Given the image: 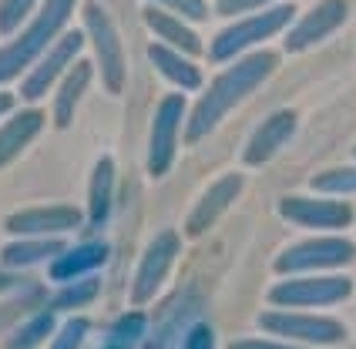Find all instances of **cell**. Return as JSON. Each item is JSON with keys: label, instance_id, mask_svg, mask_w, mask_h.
<instances>
[{"label": "cell", "instance_id": "17", "mask_svg": "<svg viewBox=\"0 0 356 349\" xmlns=\"http://www.w3.org/2000/svg\"><path fill=\"white\" fill-rule=\"evenodd\" d=\"M145 24H148V31H152L161 44H168V47H175V51H185V54H202V38L185 24V17H178L172 10H161L155 3H148V7H145Z\"/></svg>", "mask_w": 356, "mask_h": 349}, {"label": "cell", "instance_id": "15", "mask_svg": "<svg viewBox=\"0 0 356 349\" xmlns=\"http://www.w3.org/2000/svg\"><path fill=\"white\" fill-rule=\"evenodd\" d=\"M296 111H273V115L266 117L262 124H259L252 138H249V145H245V152H242V161L245 165H266L269 158H276L282 148H286V141L296 135Z\"/></svg>", "mask_w": 356, "mask_h": 349}, {"label": "cell", "instance_id": "28", "mask_svg": "<svg viewBox=\"0 0 356 349\" xmlns=\"http://www.w3.org/2000/svg\"><path fill=\"white\" fill-rule=\"evenodd\" d=\"M84 336H88V319L71 316V319H67V323L58 330V336L51 339V349H81Z\"/></svg>", "mask_w": 356, "mask_h": 349}, {"label": "cell", "instance_id": "23", "mask_svg": "<svg viewBox=\"0 0 356 349\" xmlns=\"http://www.w3.org/2000/svg\"><path fill=\"white\" fill-rule=\"evenodd\" d=\"M51 332H54V309L44 306V312L31 316L24 326H17V332L7 339V349H34V346H40Z\"/></svg>", "mask_w": 356, "mask_h": 349}, {"label": "cell", "instance_id": "5", "mask_svg": "<svg viewBox=\"0 0 356 349\" xmlns=\"http://www.w3.org/2000/svg\"><path fill=\"white\" fill-rule=\"evenodd\" d=\"M356 259V242L343 235H316L282 249L276 259L279 275H306V272H330L339 266H350Z\"/></svg>", "mask_w": 356, "mask_h": 349}, {"label": "cell", "instance_id": "11", "mask_svg": "<svg viewBox=\"0 0 356 349\" xmlns=\"http://www.w3.org/2000/svg\"><path fill=\"white\" fill-rule=\"evenodd\" d=\"M279 215L299 229H316V232H339L353 222V209L346 202L330 198H309V195H286L279 202Z\"/></svg>", "mask_w": 356, "mask_h": 349}, {"label": "cell", "instance_id": "20", "mask_svg": "<svg viewBox=\"0 0 356 349\" xmlns=\"http://www.w3.org/2000/svg\"><path fill=\"white\" fill-rule=\"evenodd\" d=\"M67 249L58 235H34V238H20L3 245L0 262L3 269H27V266H40V262H51L54 255H60Z\"/></svg>", "mask_w": 356, "mask_h": 349}, {"label": "cell", "instance_id": "34", "mask_svg": "<svg viewBox=\"0 0 356 349\" xmlns=\"http://www.w3.org/2000/svg\"><path fill=\"white\" fill-rule=\"evenodd\" d=\"M14 108V95L10 91H0V115H7Z\"/></svg>", "mask_w": 356, "mask_h": 349}, {"label": "cell", "instance_id": "9", "mask_svg": "<svg viewBox=\"0 0 356 349\" xmlns=\"http://www.w3.org/2000/svg\"><path fill=\"white\" fill-rule=\"evenodd\" d=\"M185 128V95H165L159 101V111L152 121V138H148V174L161 178L175 165L178 135Z\"/></svg>", "mask_w": 356, "mask_h": 349}, {"label": "cell", "instance_id": "8", "mask_svg": "<svg viewBox=\"0 0 356 349\" xmlns=\"http://www.w3.org/2000/svg\"><path fill=\"white\" fill-rule=\"evenodd\" d=\"M84 34L95 44V58H98V71L104 78V88L111 95H121V88H124V47H121L111 17L101 10L98 3H84Z\"/></svg>", "mask_w": 356, "mask_h": 349}, {"label": "cell", "instance_id": "10", "mask_svg": "<svg viewBox=\"0 0 356 349\" xmlns=\"http://www.w3.org/2000/svg\"><path fill=\"white\" fill-rule=\"evenodd\" d=\"M178 249H181V238H178V232H172V229H168V232H159L148 242L138 269H135V279H131V302H135V306H145V302H152V299L159 295L161 282L168 279V272L175 266Z\"/></svg>", "mask_w": 356, "mask_h": 349}, {"label": "cell", "instance_id": "13", "mask_svg": "<svg viewBox=\"0 0 356 349\" xmlns=\"http://www.w3.org/2000/svg\"><path fill=\"white\" fill-rule=\"evenodd\" d=\"M84 215L71 205H38V209H20V212L7 215L3 229L20 238H34V235H64L78 229Z\"/></svg>", "mask_w": 356, "mask_h": 349}, {"label": "cell", "instance_id": "30", "mask_svg": "<svg viewBox=\"0 0 356 349\" xmlns=\"http://www.w3.org/2000/svg\"><path fill=\"white\" fill-rule=\"evenodd\" d=\"M276 0H216V10L222 17H238V14H256V10H266L273 7Z\"/></svg>", "mask_w": 356, "mask_h": 349}, {"label": "cell", "instance_id": "25", "mask_svg": "<svg viewBox=\"0 0 356 349\" xmlns=\"http://www.w3.org/2000/svg\"><path fill=\"white\" fill-rule=\"evenodd\" d=\"M313 192L319 195H356V168L353 165H343V168H326V172L313 174Z\"/></svg>", "mask_w": 356, "mask_h": 349}, {"label": "cell", "instance_id": "7", "mask_svg": "<svg viewBox=\"0 0 356 349\" xmlns=\"http://www.w3.org/2000/svg\"><path fill=\"white\" fill-rule=\"evenodd\" d=\"M81 51H84V34H81V31L60 34V38L34 60L31 74L20 81V97H24V101H40V97L67 74V67L81 58Z\"/></svg>", "mask_w": 356, "mask_h": 349}, {"label": "cell", "instance_id": "35", "mask_svg": "<svg viewBox=\"0 0 356 349\" xmlns=\"http://www.w3.org/2000/svg\"><path fill=\"white\" fill-rule=\"evenodd\" d=\"M104 349H121V346H115V343H108V346H104Z\"/></svg>", "mask_w": 356, "mask_h": 349}, {"label": "cell", "instance_id": "21", "mask_svg": "<svg viewBox=\"0 0 356 349\" xmlns=\"http://www.w3.org/2000/svg\"><path fill=\"white\" fill-rule=\"evenodd\" d=\"M88 84H91V64H88V60L71 64L67 74L58 81V95H54V124H58V128H67V124H71V117L78 111Z\"/></svg>", "mask_w": 356, "mask_h": 349}, {"label": "cell", "instance_id": "1", "mask_svg": "<svg viewBox=\"0 0 356 349\" xmlns=\"http://www.w3.org/2000/svg\"><path fill=\"white\" fill-rule=\"evenodd\" d=\"M276 64H279V58L273 51H252V54H242V58L232 60L205 88V95L195 101L192 115L185 117V141H198V138H205L209 131H216L218 124H222V117L229 115L236 104H242L262 81L276 71Z\"/></svg>", "mask_w": 356, "mask_h": 349}, {"label": "cell", "instance_id": "2", "mask_svg": "<svg viewBox=\"0 0 356 349\" xmlns=\"http://www.w3.org/2000/svg\"><path fill=\"white\" fill-rule=\"evenodd\" d=\"M74 3L78 0H44L40 3L34 20L27 27H20L17 34L0 47V84H7L17 74H24V67H31L64 34V24L71 20Z\"/></svg>", "mask_w": 356, "mask_h": 349}, {"label": "cell", "instance_id": "6", "mask_svg": "<svg viewBox=\"0 0 356 349\" xmlns=\"http://www.w3.org/2000/svg\"><path fill=\"white\" fill-rule=\"evenodd\" d=\"M259 330H266L269 336H279V339H289V343H302V346H337L346 339V326L339 319L293 309L262 312Z\"/></svg>", "mask_w": 356, "mask_h": 349}, {"label": "cell", "instance_id": "4", "mask_svg": "<svg viewBox=\"0 0 356 349\" xmlns=\"http://www.w3.org/2000/svg\"><path fill=\"white\" fill-rule=\"evenodd\" d=\"M350 295H353V279L306 272V275H289L276 282L269 289V302L279 309H323V306H337Z\"/></svg>", "mask_w": 356, "mask_h": 349}, {"label": "cell", "instance_id": "12", "mask_svg": "<svg viewBox=\"0 0 356 349\" xmlns=\"http://www.w3.org/2000/svg\"><path fill=\"white\" fill-rule=\"evenodd\" d=\"M346 17H350V3H346V0H319L309 14H302L299 20L289 24L282 47H286L289 54H299V51L313 47L319 40H326L333 31H339V27L346 24Z\"/></svg>", "mask_w": 356, "mask_h": 349}, {"label": "cell", "instance_id": "3", "mask_svg": "<svg viewBox=\"0 0 356 349\" xmlns=\"http://www.w3.org/2000/svg\"><path fill=\"white\" fill-rule=\"evenodd\" d=\"M296 17V7L293 3H273L266 10H256V14H245V17L232 20L225 31H218L212 47H209V60L216 64H225V60L242 58L245 51L259 47L262 40L282 34Z\"/></svg>", "mask_w": 356, "mask_h": 349}, {"label": "cell", "instance_id": "19", "mask_svg": "<svg viewBox=\"0 0 356 349\" xmlns=\"http://www.w3.org/2000/svg\"><path fill=\"white\" fill-rule=\"evenodd\" d=\"M148 60L159 67V74L165 81H172L178 91H198L202 88V71L195 67V60L188 58L185 51H175L168 44H152L148 47Z\"/></svg>", "mask_w": 356, "mask_h": 349}, {"label": "cell", "instance_id": "33", "mask_svg": "<svg viewBox=\"0 0 356 349\" xmlns=\"http://www.w3.org/2000/svg\"><path fill=\"white\" fill-rule=\"evenodd\" d=\"M7 289H24V279L10 275V272H0V292H7Z\"/></svg>", "mask_w": 356, "mask_h": 349}, {"label": "cell", "instance_id": "36", "mask_svg": "<svg viewBox=\"0 0 356 349\" xmlns=\"http://www.w3.org/2000/svg\"><path fill=\"white\" fill-rule=\"evenodd\" d=\"M353 152H356V148H353Z\"/></svg>", "mask_w": 356, "mask_h": 349}, {"label": "cell", "instance_id": "18", "mask_svg": "<svg viewBox=\"0 0 356 349\" xmlns=\"http://www.w3.org/2000/svg\"><path fill=\"white\" fill-rule=\"evenodd\" d=\"M40 128H44V111H38V108H27V111L7 117L0 124V168L10 165L40 135Z\"/></svg>", "mask_w": 356, "mask_h": 349}, {"label": "cell", "instance_id": "24", "mask_svg": "<svg viewBox=\"0 0 356 349\" xmlns=\"http://www.w3.org/2000/svg\"><path fill=\"white\" fill-rule=\"evenodd\" d=\"M98 279H74V282H64L51 299H47V309H54V312H60V309H81V306H88L95 295H98Z\"/></svg>", "mask_w": 356, "mask_h": 349}, {"label": "cell", "instance_id": "32", "mask_svg": "<svg viewBox=\"0 0 356 349\" xmlns=\"http://www.w3.org/2000/svg\"><path fill=\"white\" fill-rule=\"evenodd\" d=\"M229 349H309V346L289 343V339H238Z\"/></svg>", "mask_w": 356, "mask_h": 349}, {"label": "cell", "instance_id": "31", "mask_svg": "<svg viewBox=\"0 0 356 349\" xmlns=\"http://www.w3.org/2000/svg\"><path fill=\"white\" fill-rule=\"evenodd\" d=\"M181 349H216V332H212V326H205V323L192 326L188 336H185V343H181Z\"/></svg>", "mask_w": 356, "mask_h": 349}, {"label": "cell", "instance_id": "29", "mask_svg": "<svg viewBox=\"0 0 356 349\" xmlns=\"http://www.w3.org/2000/svg\"><path fill=\"white\" fill-rule=\"evenodd\" d=\"M148 3H155L161 10H172V14L185 20H195V24L209 17V3L205 0H148Z\"/></svg>", "mask_w": 356, "mask_h": 349}, {"label": "cell", "instance_id": "26", "mask_svg": "<svg viewBox=\"0 0 356 349\" xmlns=\"http://www.w3.org/2000/svg\"><path fill=\"white\" fill-rule=\"evenodd\" d=\"M38 3L40 0H0V34L3 38L17 34L20 27H24V20L34 14Z\"/></svg>", "mask_w": 356, "mask_h": 349}, {"label": "cell", "instance_id": "14", "mask_svg": "<svg viewBox=\"0 0 356 349\" xmlns=\"http://www.w3.org/2000/svg\"><path fill=\"white\" fill-rule=\"evenodd\" d=\"M242 185H245V181H242V174H236V172L222 174L218 181H212V185L202 192V198L195 202L192 215H188L185 235H188V238H198L202 232H209L218 218H222V212H229V205L242 195Z\"/></svg>", "mask_w": 356, "mask_h": 349}, {"label": "cell", "instance_id": "16", "mask_svg": "<svg viewBox=\"0 0 356 349\" xmlns=\"http://www.w3.org/2000/svg\"><path fill=\"white\" fill-rule=\"evenodd\" d=\"M108 262V245L104 242H81L74 249H64L60 255L51 259V282H74L81 275H88V272L101 269Z\"/></svg>", "mask_w": 356, "mask_h": 349}, {"label": "cell", "instance_id": "22", "mask_svg": "<svg viewBox=\"0 0 356 349\" xmlns=\"http://www.w3.org/2000/svg\"><path fill=\"white\" fill-rule=\"evenodd\" d=\"M111 198H115V161L98 158V165L91 172V185H88V218H91V225L108 222Z\"/></svg>", "mask_w": 356, "mask_h": 349}, {"label": "cell", "instance_id": "27", "mask_svg": "<svg viewBox=\"0 0 356 349\" xmlns=\"http://www.w3.org/2000/svg\"><path fill=\"white\" fill-rule=\"evenodd\" d=\"M145 336V316L141 312H124L118 323H115V330H111V339L108 343H115V346H131L135 339Z\"/></svg>", "mask_w": 356, "mask_h": 349}]
</instances>
